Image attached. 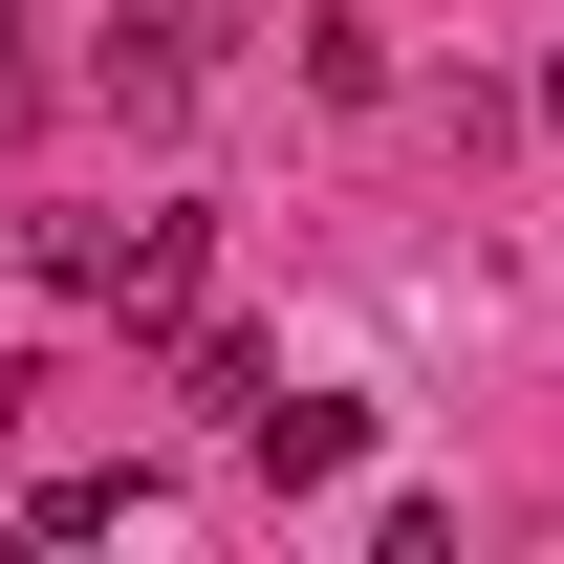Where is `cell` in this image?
<instances>
[{"label": "cell", "mask_w": 564, "mask_h": 564, "mask_svg": "<svg viewBox=\"0 0 564 564\" xmlns=\"http://www.w3.org/2000/svg\"><path fill=\"white\" fill-rule=\"evenodd\" d=\"M22 109H44V66H22V0H0V131H22Z\"/></svg>", "instance_id": "obj_4"}, {"label": "cell", "mask_w": 564, "mask_h": 564, "mask_svg": "<svg viewBox=\"0 0 564 564\" xmlns=\"http://www.w3.org/2000/svg\"><path fill=\"white\" fill-rule=\"evenodd\" d=\"M521 109H543V131H564V66H543V87H521Z\"/></svg>", "instance_id": "obj_5"}, {"label": "cell", "mask_w": 564, "mask_h": 564, "mask_svg": "<svg viewBox=\"0 0 564 564\" xmlns=\"http://www.w3.org/2000/svg\"><path fill=\"white\" fill-rule=\"evenodd\" d=\"M239 456H261L282 499H326V478H369V391H282V369H261V391H239Z\"/></svg>", "instance_id": "obj_3"}, {"label": "cell", "mask_w": 564, "mask_h": 564, "mask_svg": "<svg viewBox=\"0 0 564 564\" xmlns=\"http://www.w3.org/2000/svg\"><path fill=\"white\" fill-rule=\"evenodd\" d=\"M87 87H109L131 131H196V87H217V22H196V0H131V22L87 44Z\"/></svg>", "instance_id": "obj_2"}, {"label": "cell", "mask_w": 564, "mask_h": 564, "mask_svg": "<svg viewBox=\"0 0 564 564\" xmlns=\"http://www.w3.org/2000/svg\"><path fill=\"white\" fill-rule=\"evenodd\" d=\"M44 282H87L109 326H196V282H217V239H196V217H131V239H44Z\"/></svg>", "instance_id": "obj_1"}]
</instances>
